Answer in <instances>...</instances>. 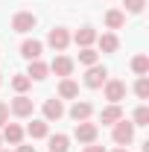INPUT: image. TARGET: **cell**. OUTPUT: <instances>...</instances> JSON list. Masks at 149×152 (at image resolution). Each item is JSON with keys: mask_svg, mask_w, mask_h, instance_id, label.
<instances>
[{"mask_svg": "<svg viewBox=\"0 0 149 152\" xmlns=\"http://www.w3.org/2000/svg\"><path fill=\"white\" fill-rule=\"evenodd\" d=\"M111 140L117 143V146H129L131 140H134V123L117 120V123H114V132H111Z\"/></svg>", "mask_w": 149, "mask_h": 152, "instance_id": "6da1fadb", "label": "cell"}, {"mask_svg": "<svg viewBox=\"0 0 149 152\" xmlns=\"http://www.w3.org/2000/svg\"><path fill=\"white\" fill-rule=\"evenodd\" d=\"M47 44H50L56 53H64V50H67V44H70V32H67L64 26H53V29H50V35H47Z\"/></svg>", "mask_w": 149, "mask_h": 152, "instance_id": "7a4b0ae2", "label": "cell"}, {"mask_svg": "<svg viewBox=\"0 0 149 152\" xmlns=\"http://www.w3.org/2000/svg\"><path fill=\"white\" fill-rule=\"evenodd\" d=\"M76 140L79 143H96V134H99V126L96 123H88V120H82V123H76Z\"/></svg>", "mask_w": 149, "mask_h": 152, "instance_id": "3957f363", "label": "cell"}, {"mask_svg": "<svg viewBox=\"0 0 149 152\" xmlns=\"http://www.w3.org/2000/svg\"><path fill=\"white\" fill-rule=\"evenodd\" d=\"M102 91H105V99H108V102H117V105H120V99H126V82H120V79H105Z\"/></svg>", "mask_w": 149, "mask_h": 152, "instance_id": "277c9868", "label": "cell"}, {"mask_svg": "<svg viewBox=\"0 0 149 152\" xmlns=\"http://www.w3.org/2000/svg\"><path fill=\"white\" fill-rule=\"evenodd\" d=\"M35 23H38V18L32 12H15V15H12V29H15V32H32Z\"/></svg>", "mask_w": 149, "mask_h": 152, "instance_id": "5b68a950", "label": "cell"}, {"mask_svg": "<svg viewBox=\"0 0 149 152\" xmlns=\"http://www.w3.org/2000/svg\"><path fill=\"white\" fill-rule=\"evenodd\" d=\"M9 111L15 114V117H29V114L35 111V102H32L26 94H18L12 102H9Z\"/></svg>", "mask_w": 149, "mask_h": 152, "instance_id": "8992f818", "label": "cell"}, {"mask_svg": "<svg viewBox=\"0 0 149 152\" xmlns=\"http://www.w3.org/2000/svg\"><path fill=\"white\" fill-rule=\"evenodd\" d=\"M105 79H108V70L96 61V64L88 67V73H85V85H88V88H102V85H105Z\"/></svg>", "mask_w": 149, "mask_h": 152, "instance_id": "52a82bcc", "label": "cell"}, {"mask_svg": "<svg viewBox=\"0 0 149 152\" xmlns=\"http://www.w3.org/2000/svg\"><path fill=\"white\" fill-rule=\"evenodd\" d=\"M50 70L56 76H61V79H67V76L73 73V58L70 56H56L53 61H50Z\"/></svg>", "mask_w": 149, "mask_h": 152, "instance_id": "ba28073f", "label": "cell"}, {"mask_svg": "<svg viewBox=\"0 0 149 152\" xmlns=\"http://www.w3.org/2000/svg\"><path fill=\"white\" fill-rule=\"evenodd\" d=\"M44 53V44L38 41V38H26L23 44H20V56L26 58V61H32V58H41Z\"/></svg>", "mask_w": 149, "mask_h": 152, "instance_id": "9c48e42d", "label": "cell"}, {"mask_svg": "<svg viewBox=\"0 0 149 152\" xmlns=\"http://www.w3.org/2000/svg\"><path fill=\"white\" fill-rule=\"evenodd\" d=\"M61 117H64V105H61V99H56V96L47 99V102H44V120L53 123V120H61Z\"/></svg>", "mask_w": 149, "mask_h": 152, "instance_id": "30bf717a", "label": "cell"}, {"mask_svg": "<svg viewBox=\"0 0 149 152\" xmlns=\"http://www.w3.org/2000/svg\"><path fill=\"white\" fill-rule=\"evenodd\" d=\"M6 143H12V146H18V143H23V129H20L18 123H6L3 126V134H0Z\"/></svg>", "mask_w": 149, "mask_h": 152, "instance_id": "8fae6325", "label": "cell"}, {"mask_svg": "<svg viewBox=\"0 0 149 152\" xmlns=\"http://www.w3.org/2000/svg\"><path fill=\"white\" fill-rule=\"evenodd\" d=\"M99 120H102L105 126H114L117 120H123V108H120L117 102H108V105L99 111Z\"/></svg>", "mask_w": 149, "mask_h": 152, "instance_id": "7c38bea8", "label": "cell"}, {"mask_svg": "<svg viewBox=\"0 0 149 152\" xmlns=\"http://www.w3.org/2000/svg\"><path fill=\"white\" fill-rule=\"evenodd\" d=\"M47 73H50V64H44L41 58H32V61H29V67H26V76H29V79H35V82L47 79Z\"/></svg>", "mask_w": 149, "mask_h": 152, "instance_id": "4fadbf2b", "label": "cell"}, {"mask_svg": "<svg viewBox=\"0 0 149 152\" xmlns=\"http://www.w3.org/2000/svg\"><path fill=\"white\" fill-rule=\"evenodd\" d=\"M73 41H76L79 50H82V47H91L93 41H96V29H93V26H82V29H76Z\"/></svg>", "mask_w": 149, "mask_h": 152, "instance_id": "5bb4252c", "label": "cell"}, {"mask_svg": "<svg viewBox=\"0 0 149 152\" xmlns=\"http://www.w3.org/2000/svg\"><path fill=\"white\" fill-rule=\"evenodd\" d=\"M91 114H93V105H91V102H85V99H82V102L76 99L73 105H70V117H73L76 123H82V120H88Z\"/></svg>", "mask_w": 149, "mask_h": 152, "instance_id": "9a60e30c", "label": "cell"}, {"mask_svg": "<svg viewBox=\"0 0 149 152\" xmlns=\"http://www.w3.org/2000/svg\"><path fill=\"white\" fill-rule=\"evenodd\" d=\"M96 44H99V50H102V53H117L120 38L114 35V32H102V35H96Z\"/></svg>", "mask_w": 149, "mask_h": 152, "instance_id": "2e32d148", "label": "cell"}, {"mask_svg": "<svg viewBox=\"0 0 149 152\" xmlns=\"http://www.w3.org/2000/svg\"><path fill=\"white\" fill-rule=\"evenodd\" d=\"M58 96H61V99H76V96H79V85H76L70 76L58 82Z\"/></svg>", "mask_w": 149, "mask_h": 152, "instance_id": "e0dca14e", "label": "cell"}, {"mask_svg": "<svg viewBox=\"0 0 149 152\" xmlns=\"http://www.w3.org/2000/svg\"><path fill=\"white\" fill-rule=\"evenodd\" d=\"M26 134H29L32 140H41V137H47V134H50V126H47V120H32V123L26 126Z\"/></svg>", "mask_w": 149, "mask_h": 152, "instance_id": "ac0fdd59", "label": "cell"}, {"mask_svg": "<svg viewBox=\"0 0 149 152\" xmlns=\"http://www.w3.org/2000/svg\"><path fill=\"white\" fill-rule=\"evenodd\" d=\"M123 23H126V12H120V9H108L105 12V26L108 29H123Z\"/></svg>", "mask_w": 149, "mask_h": 152, "instance_id": "d6986e66", "label": "cell"}, {"mask_svg": "<svg viewBox=\"0 0 149 152\" xmlns=\"http://www.w3.org/2000/svg\"><path fill=\"white\" fill-rule=\"evenodd\" d=\"M50 152H67L70 149V137L67 134H50Z\"/></svg>", "mask_w": 149, "mask_h": 152, "instance_id": "ffe728a7", "label": "cell"}, {"mask_svg": "<svg viewBox=\"0 0 149 152\" xmlns=\"http://www.w3.org/2000/svg\"><path fill=\"white\" fill-rule=\"evenodd\" d=\"M29 85H32V79H29L26 73H15L12 76V91H15V94H26Z\"/></svg>", "mask_w": 149, "mask_h": 152, "instance_id": "44dd1931", "label": "cell"}, {"mask_svg": "<svg viewBox=\"0 0 149 152\" xmlns=\"http://www.w3.org/2000/svg\"><path fill=\"white\" fill-rule=\"evenodd\" d=\"M131 70H134L137 76H146L149 73V56H146V53H137V56L131 58Z\"/></svg>", "mask_w": 149, "mask_h": 152, "instance_id": "7402d4cb", "label": "cell"}, {"mask_svg": "<svg viewBox=\"0 0 149 152\" xmlns=\"http://www.w3.org/2000/svg\"><path fill=\"white\" fill-rule=\"evenodd\" d=\"M96 61H99V53H96L93 47H82V50H79V64L91 67V64H96Z\"/></svg>", "mask_w": 149, "mask_h": 152, "instance_id": "603a6c76", "label": "cell"}, {"mask_svg": "<svg viewBox=\"0 0 149 152\" xmlns=\"http://www.w3.org/2000/svg\"><path fill=\"white\" fill-rule=\"evenodd\" d=\"M134 94H137V99H149V79H146V76H137Z\"/></svg>", "mask_w": 149, "mask_h": 152, "instance_id": "cb8c5ba5", "label": "cell"}, {"mask_svg": "<svg viewBox=\"0 0 149 152\" xmlns=\"http://www.w3.org/2000/svg\"><path fill=\"white\" fill-rule=\"evenodd\" d=\"M134 126H149V108L146 105H137L134 108Z\"/></svg>", "mask_w": 149, "mask_h": 152, "instance_id": "d4e9b609", "label": "cell"}, {"mask_svg": "<svg viewBox=\"0 0 149 152\" xmlns=\"http://www.w3.org/2000/svg\"><path fill=\"white\" fill-rule=\"evenodd\" d=\"M123 3H126V12H131V15H140L146 6V0H123Z\"/></svg>", "mask_w": 149, "mask_h": 152, "instance_id": "484cf974", "label": "cell"}, {"mask_svg": "<svg viewBox=\"0 0 149 152\" xmlns=\"http://www.w3.org/2000/svg\"><path fill=\"white\" fill-rule=\"evenodd\" d=\"M6 123H9V105H6V102H0V129H3Z\"/></svg>", "mask_w": 149, "mask_h": 152, "instance_id": "4316f807", "label": "cell"}, {"mask_svg": "<svg viewBox=\"0 0 149 152\" xmlns=\"http://www.w3.org/2000/svg\"><path fill=\"white\" fill-rule=\"evenodd\" d=\"M85 152H105L102 146H96V143H85Z\"/></svg>", "mask_w": 149, "mask_h": 152, "instance_id": "83f0119b", "label": "cell"}, {"mask_svg": "<svg viewBox=\"0 0 149 152\" xmlns=\"http://www.w3.org/2000/svg\"><path fill=\"white\" fill-rule=\"evenodd\" d=\"M18 152H35V146H23V143H18Z\"/></svg>", "mask_w": 149, "mask_h": 152, "instance_id": "f1b7e54d", "label": "cell"}, {"mask_svg": "<svg viewBox=\"0 0 149 152\" xmlns=\"http://www.w3.org/2000/svg\"><path fill=\"white\" fill-rule=\"evenodd\" d=\"M114 152H129V149H126V146H117V149H114Z\"/></svg>", "mask_w": 149, "mask_h": 152, "instance_id": "f546056e", "label": "cell"}, {"mask_svg": "<svg viewBox=\"0 0 149 152\" xmlns=\"http://www.w3.org/2000/svg\"><path fill=\"white\" fill-rule=\"evenodd\" d=\"M0 143H3V137H0Z\"/></svg>", "mask_w": 149, "mask_h": 152, "instance_id": "4dcf8cb0", "label": "cell"}, {"mask_svg": "<svg viewBox=\"0 0 149 152\" xmlns=\"http://www.w3.org/2000/svg\"><path fill=\"white\" fill-rule=\"evenodd\" d=\"M0 82H3V79H0Z\"/></svg>", "mask_w": 149, "mask_h": 152, "instance_id": "1f68e13d", "label": "cell"}, {"mask_svg": "<svg viewBox=\"0 0 149 152\" xmlns=\"http://www.w3.org/2000/svg\"><path fill=\"white\" fill-rule=\"evenodd\" d=\"M0 152H3V149H0Z\"/></svg>", "mask_w": 149, "mask_h": 152, "instance_id": "d6a6232c", "label": "cell"}]
</instances>
